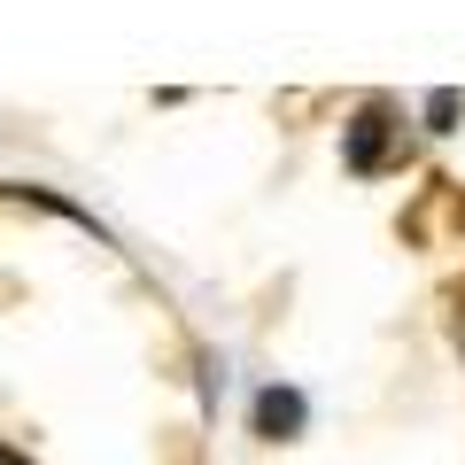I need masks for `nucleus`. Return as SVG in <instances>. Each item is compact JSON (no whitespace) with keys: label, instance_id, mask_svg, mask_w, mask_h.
<instances>
[{"label":"nucleus","instance_id":"nucleus-1","mask_svg":"<svg viewBox=\"0 0 465 465\" xmlns=\"http://www.w3.org/2000/svg\"><path fill=\"white\" fill-rule=\"evenodd\" d=\"M256 434H272V442L302 434V396L295 388H264V396H256Z\"/></svg>","mask_w":465,"mask_h":465},{"label":"nucleus","instance_id":"nucleus-2","mask_svg":"<svg viewBox=\"0 0 465 465\" xmlns=\"http://www.w3.org/2000/svg\"><path fill=\"white\" fill-rule=\"evenodd\" d=\"M381 148H388V116L365 109L357 124H349V163H357V171H381Z\"/></svg>","mask_w":465,"mask_h":465}]
</instances>
